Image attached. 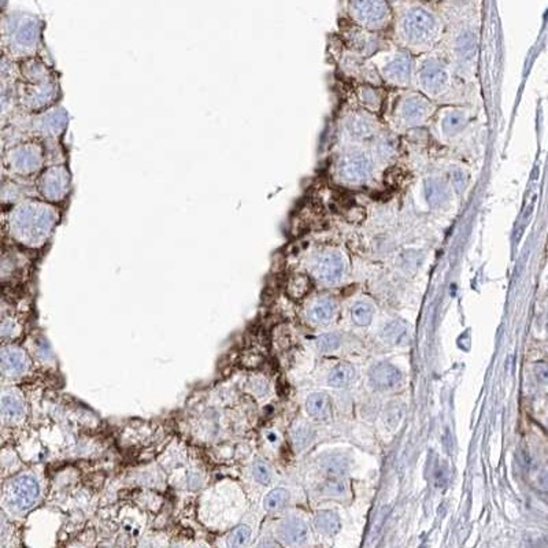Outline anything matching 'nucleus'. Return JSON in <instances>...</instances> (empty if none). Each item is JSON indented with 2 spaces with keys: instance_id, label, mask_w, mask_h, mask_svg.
Instances as JSON below:
<instances>
[{
  "instance_id": "nucleus-25",
  "label": "nucleus",
  "mask_w": 548,
  "mask_h": 548,
  "mask_svg": "<svg viewBox=\"0 0 548 548\" xmlns=\"http://www.w3.org/2000/svg\"><path fill=\"white\" fill-rule=\"evenodd\" d=\"M352 321L359 327H366L373 320V309L365 302H358L351 310Z\"/></svg>"
},
{
  "instance_id": "nucleus-14",
  "label": "nucleus",
  "mask_w": 548,
  "mask_h": 548,
  "mask_svg": "<svg viewBox=\"0 0 548 548\" xmlns=\"http://www.w3.org/2000/svg\"><path fill=\"white\" fill-rule=\"evenodd\" d=\"M278 538L285 545L299 546L309 539V528L299 518H288L280 525Z\"/></svg>"
},
{
  "instance_id": "nucleus-33",
  "label": "nucleus",
  "mask_w": 548,
  "mask_h": 548,
  "mask_svg": "<svg viewBox=\"0 0 548 548\" xmlns=\"http://www.w3.org/2000/svg\"><path fill=\"white\" fill-rule=\"evenodd\" d=\"M535 372H536V376H538V379H539L540 382H543V383H548L547 365H545V363H540V365H538V366H536V369H535Z\"/></svg>"
},
{
  "instance_id": "nucleus-11",
  "label": "nucleus",
  "mask_w": 548,
  "mask_h": 548,
  "mask_svg": "<svg viewBox=\"0 0 548 548\" xmlns=\"http://www.w3.org/2000/svg\"><path fill=\"white\" fill-rule=\"evenodd\" d=\"M418 78L422 88L432 95H440L448 87V73L436 60H427L420 69Z\"/></svg>"
},
{
  "instance_id": "nucleus-12",
  "label": "nucleus",
  "mask_w": 548,
  "mask_h": 548,
  "mask_svg": "<svg viewBox=\"0 0 548 548\" xmlns=\"http://www.w3.org/2000/svg\"><path fill=\"white\" fill-rule=\"evenodd\" d=\"M314 272L321 281L327 284L337 282L344 273L343 257L337 252H327L321 255L314 265Z\"/></svg>"
},
{
  "instance_id": "nucleus-21",
  "label": "nucleus",
  "mask_w": 548,
  "mask_h": 548,
  "mask_svg": "<svg viewBox=\"0 0 548 548\" xmlns=\"http://www.w3.org/2000/svg\"><path fill=\"white\" fill-rule=\"evenodd\" d=\"M334 313V302L328 298L317 300L310 311H309V318L316 323V324H327L330 321L332 316Z\"/></svg>"
},
{
  "instance_id": "nucleus-2",
  "label": "nucleus",
  "mask_w": 548,
  "mask_h": 548,
  "mask_svg": "<svg viewBox=\"0 0 548 548\" xmlns=\"http://www.w3.org/2000/svg\"><path fill=\"white\" fill-rule=\"evenodd\" d=\"M42 22L37 17L12 12L3 22V43L6 50L17 58L32 56L40 46Z\"/></svg>"
},
{
  "instance_id": "nucleus-7",
  "label": "nucleus",
  "mask_w": 548,
  "mask_h": 548,
  "mask_svg": "<svg viewBox=\"0 0 548 548\" xmlns=\"http://www.w3.org/2000/svg\"><path fill=\"white\" fill-rule=\"evenodd\" d=\"M56 83L53 76L25 83L21 91V103L31 111L50 108L56 101Z\"/></svg>"
},
{
  "instance_id": "nucleus-3",
  "label": "nucleus",
  "mask_w": 548,
  "mask_h": 548,
  "mask_svg": "<svg viewBox=\"0 0 548 548\" xmlns=\"http://www.w3.org/2000/svg\"><path fill=\"white\" fill-rule=\"evenodd\" d=\"M44 148L36 142L19 143L4 154V167L14 175L29 177L39 173L44 166Z\"/></svg>"
},
{
  "instance_id": "nucleus-27",
  "label": "nucleus",
  "mask_w": 548,
  "mask_h": 548,
  "mask_svg": "<svg viewBox=\"0 0 548 548\" xmlns=\"http://www.w3.org/2000/svg\"><path fill=\"white\" fill-rule=\"evenodd\" d=\"M250 535H251V529L247 525H240L228 535L226 545L230 547L246 546L247 542L250 540Z\"/></svg>"
},
{
  "instance_id": "nucleus-1",
  "label": "nucleus",
  "mask_w": 548,
  "mask_h": 548,
  "mask_svg": "<svg viewBox=\"0 0 548 548\" xmlns=\"http://www.w3.org/2000/svg\"><path fill=\"white\" fill-rule=\"evenodd\" d=\"M58 219L59 212L50 202L29 199L11 207L7 214V229L15 241L33 248L46 244Z\"/></svg>"
},
{
  "instance_id": "nucleus-15",
  "label": "nucleus",
  "mask_w": 548,
  "mask_h": 548,
  "mask_svg": "<svg viewBox=\"0 0 548 548\" xmlns=\"http://www.w3.org/2000/svg\"><path fill=\"white\" fill-rule=\"evenodd\" d=\"M402 375L400 372L391 363L382 362L372 368L370 370V383L377 389H391L400 383Z\"/></svg>"
},
{
  "instance_id": "nucleus-9",
  "label": "nucleus",
  "mask_w": 548,
  "mask_h": 548,
  "mask_svg": "<svg viewBox=\"0 0 548 548\" xmlns=\"http://www.w3.org/2000/svg\"><path fill=\"white\" fill-rule=\"evenodd\" d=\"M66 123H67V117L65 110L60 108L56 109L51 108L33 119L32 129L42 137L54 139L65 130Z\"/></svg>"
},
{
  "instance_id": "nucleus-17",
  "label": "nucleus",
  "mask_w": 548,
  "mask_h": 548,
  "mask_svg": "<svg viewBox=\"0 0 548 548\" xmlns=\"http://www.w3.org/2000/svg\"><path fill=\"white\" fill-rule=\"evenodd\" d=\"M383 339L392 345H407L411 341L410 327L404 321L395 320L384 328Z\"/></svg>"
},
{
  "instance_id": "nucleus-8",
  "label": "nucleus",
  "mask_w": 548,
  "mask_h": 548,
  "mask_svg": "<svg viewBox=\"0 0 548 548\" xmlns=\"http://www.w3.org/2000/svg\"><path fill=\"white\" fill-rule=\"evenodd\" d=\"M351 14L363 26L377 28L388 19L389 6L386 0H352Z\"/></svg>"
},
{
  "instance_id": "nucleus-6",
  "label": "nucleus",
  "mask_w": 548,
  "mask_h": 548,
  "mask_svg": "<svg viewBox=\"0 0 548 548\" xmlns=\"http://www.w3.org/2000/svg\"><path fill=\"white\" fill-rule=\"evenodd\" d=\"M37 192L50 203L63 202L70 192V174L66 166L54 164L42 171L37 180Z\"/></svg>"
},
{
  "instance_id": "nucleus-22",
  "label": "nucleus",
  "mask_w": 548,
  "mask_h": 548,
  "mask_svg": "<svg viewBox=\"0 0 548 548\" xmlns=\"http://www.w3.org/2000/svg\"><path fill=\"white\" fill-rule=\"evenodd\" d=\"M25 407L24 403L19 397L15 395H7L4 393L1 396V416L6 421L11 420H18L24 416Z\"/></svg>"
},
{
  "instance_id": "nucleus-26",
  "label": "nucleus",
  "mask_w": 548,
  "mask_h": 548,
  "mask_svg": "<svg viewBox=\"0 0 548 548\" xmlns=\"http://www.w3.org/2000/svg\"><path fill=\"white\" fill-rule=\"evenodd\" d=\"M288 499H289V493L286 490L277 488L272 493H268V496L264 500V506L269 511H275V510H280L281 507H284L285 503L288 502Z\"/></svg>"
},
{
  "instance_id": "nucleus-23",
  "label": "nucleus",
  "mask_w": 548,
  "mask_h": 548,
  "mask_svg": "<svg viewBox=\"0 0 548 548\" xmlns=\"http://www.w3.org/2000/svg\"><path fill=\"white\" fill-rule=\"evenodd\" d=\"M355 376V370L351 365L348 363H339L337 366H334L328 376L329 385L332 386H345L354 380Z\"/></svg>"
},
{
  "instance_id": "nucleus-20",
  "label": "nucleus",
  "mask_w": 548,
  "mask_h": 548,
  "mask_svg": "<svg viewBox=\"0 0 548 548\" xmlns=\"http://www.w3.org/2000/svg\"><path fill=\"white\" fill-rule=\"evenodd\" d=\"M306 410L307 413L317 418H327L330 413V403L329 397L325 393H313L306 400Z\"/></svg>"
},
{
  "instance_id": "nucleus-10",
  "label": "nucleus",
  "mask_w": 548,
  "mask_h": 548,
  "mask_svg": "<svg viewBox=\"0 0 548 548\" xmlns=\"http://www.w3.org/2000/svg\"><path fill=\"white\" fill-rule=\"evenodd\" d=\"M372 174L370 161L361 154L345 157L339 164V175L348 184H362Z\"/></svg>"
},
{
  "instance_id": "nucleus-16",
  "label": "nucleus",
  "mask_w": 548,
  "mask_h": 548,
  "mask_svg": "<svg viewBox=\"0 0 548 548\" xmlns=\"http://www.w3.org/2000/svg\"><path fill=\"white\" fill-rule=\"evenodd\" d=\"M402 118L409 123H417L429 112V103L421 96L409 98L402 106Z\"/></svg>"
},
{
  "instance_id": "nucleus-5",
  "label": "nucleus",
  "mask_w": 548,
  "mask_h": 548,
  "mask_svg": "<svg viewBox=\"0 0 548 548\" xmlns=\"http://www.w3.org/2000/svg\"><path fill=\"white\" fill-rule=\"evenodd\" d=\"M40 496V486L35 476L24 473L12 479L4 488V503L15 511L29 510Z\"/></svg>"
},
{
  "instance_id": "nucleus-19",
  "label": "nucleus",
  "mask_w": 548,
  "mask_h": 548,
  "mask_svg": "<svg viewBox=\"0 0 548 548\" xmlns=\"http://www.w3.org/2000/svg\"><path fill=\"white\" fill-rule=\"evenodd\" d=\"M314 524H316L317 531L327 535V536L336 535L341 526L339 515L330 510H323V511L317 513Z\"/></svg>"
},
{
  "instance_id": "nucleus-4",
  "label": "nucleus",
  "mask_w": 548,
  "mask_h": 548,
  "mask_svg": "<svg viewBox=\"0 0 548 548\" xmlns=\"http://www.w3.org/2000/svg\"><path fill=\"white\" fill-rule=\"evenodd\" d=\"M438 19L424 7L410 8L402 21V33L404 39L416 46L431 43L438 35Z\"/></svg>"
},
{
  "instance_id": "nucleus-13",
  "label": "nucleus",
  "mask_w": 548,
  "mask_h": 548,
  "mask_svg": "<svg viewBox=\"0 0 548 548\" xmlns=\"http://www.w3.org/2000/svg\"><path fill=\"white\" fill-rule=\"evenodd\" d=\"M31 366V361L26 354L14 347L3 348L1 351V372L7 376H17L25 373Z\"/></svg>"
},
{
  "instance_id": "nucleus-31",
  "label": "nucleus",
  "mask_w": 548,
  "mask_h": 548,
  "mask_svg": "<svg viewBox=\"0 0 548 548\" xmlns=\"http://www.w3.org/2000/svg\"><path fill=\"white\" fill-rule=\"evenodd\" d=\"M327 493L330 495H340L344 493V483L341 480H333L327 484Z\"/></svg>"
},
{
  "instance_id": "nucleus-24",
  "label": "nucleus",
  "mask_w": 548,
  "mask_h": 548,
  "mask_svg": "<svg viewBox=\"0 0 548 548\" xmlns=\"http://www.w3.org/2000/svg\"><path fill=\"white\" fill-rule=\"evenodd\" d=\"M311 289V281L305 274L293 275L286 286V292L292 299H302Z\"/></svg>"
},
{
  "instance_id": "nucleus-30",
  "label": "nucleus",
  "mask_w": 548,
  "mask_h": 548,
  "mask_svg": "<svg viewBox=\"0 0 548 548\" xmlns=\"http://www.w3.org/2000/svg\"><path fill=\"white\" fill-rule=\"evenodd\" d=\"M310 440H311L310 432L306 428H299L293 435V443H295V447H298V448H303Z\"/></svg>"
},
{
  "instance_id": "nucleus-34",
  "label": "nucleus",
  "mask_w": 548,
  "mask_h": 548,
  "mask_svg": "<svg viewBox=\"0 0 548 548\" xmlns=\"http://www.w3.org/2000/svg\"><path fill=\"white\" fill-rule=\"evenodd\" d=\"M539 481H540V486H542L545 490H548V473L543 474V476L540 477Z\"/></svg>"
},
{
  "instance_id": "nucleus-29",
  "label": "nucleus",
  "mask_w": 548,
  "mask_h": 548,
  "mask_svg": "<svg viewBox=\"0 0 548 548\" xmlns=\"http://www.w3.org/2000/svg\"><path fill=\"white\" fill-rule=\"evenodd\" d=\"M252 476L259 484H269L272 481V472L268 465L262 462H257L252 466Z\"/></svg>"
},
{
  "instance_id": "nucleus-32",
  "label": "nucleus",
  "mask_w": 548,
  "mask_h": 548,
  "mask_svg": "<svg viewBox=\"0 0 548 548\" xmlns=\"http://www.w3.org/2000/svg\"><path fill=\"white\" fill-rule=\"evenodd\" d=\"M15 328L17 327H15V323L12 320H4L3 325H1V336H3V339L11 337L14 334Z\"/></svg>"
},
{
  "instance_id": "nucleus-18",
  "label": "nucleus",
  "mask_w": 548,
  "mask_h": 548,
  "mask_svg": "<svg viewBox=\"0 0 548 548\" xmlns=\"http://www.w3.org/2000/svg\"><path fill=\"white\" fill-rule=\"evenodd\" d=\"M386 78L396 84H404L410 77V62L404 56H396L384 69Z\"/></svg>"
},
{
  "instance_id": "nucleus-28",
  "label": "nucleus",
  "mask_w": 548,
  "mask_h": 548,
  "mask_svg": "<svg viewBox=\"0 0 548 548\" xmlns=\"http://www.w3.org/2000/svg\"><path fill=\"white\" fill-rule=\"evenodd\" d=\"M340 344H341L340 336H337L336 333H327V334H323L317 339V347L323 352L334 351L340 347Z\"/></svg>"
}]
</instances>
